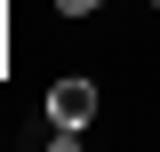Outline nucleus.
Segmentation results:
<instances>
[{
    "instance_id": "nucleus-2",
    "label": "nucleus",
    "mask_w": 160,
    "mask_h": 152,
    "mask_svg": "<svg viewBox=\"0 0 160 152\" xmlns=\"http://www.w3.org/2000/svg\"><path fill=\"white\" fill-rule=\"evenodd\" d=\"M56 8H64V16H96L104 0H56Z\"/></svg>"
},
{
    "instance_id": "nucleus-3",
    "label": "nucleus",
    "mask_w": 160,
    "mask_h": 152,
    "mask_svg": "<svg viewBox=\"0 0 160 152\" xmlns=\"http://www.w3.org/2000/svg\"><path fill=\"white\" fill-rule=\"evenodd\" d=\"M152 8H160V0H152Z\"/></svg>"
},
{
    "instance_id": "nucleus-1",
    "label": "nucleus",
    "mask_w": 160,
    "mask_h": 152,
    "mask_svg": "<svg viewBox=\"0 0 160 152\" xmlns=\"http://www.w3.org/2000/svg\"><path fill=\"white\" fill-rule=\"evenodd\" d=\"M48 120H64V128H88V120H96V80H88V72H64L56 88H48Z\"/></svg>"
}]
</instances>
